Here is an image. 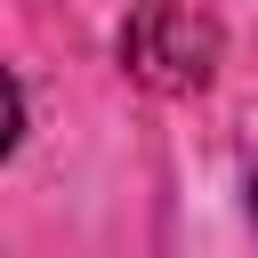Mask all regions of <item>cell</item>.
Listing matches in <instances>:
<instances>
[{"instance_id":"obj_1","label":"cell","mask_w":258,"mask_h":258,"mask_svg":"<svg viewBox=\"0 0 258 258\" xmlns=\"http://www.w3.org/2000/svg\"><path fill=\"white\" fill-rule=\"evenodd\" d=\"M121 56H129V73L153 81V89H202V81H210V56H218V32H210V16H194L185 0H145V8L129 16V32H121Z\"/></svg>"}]
</instances>
